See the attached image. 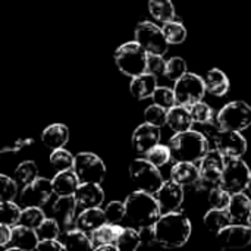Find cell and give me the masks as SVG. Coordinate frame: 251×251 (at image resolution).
<instances>
[{
  "label": "cell",
  "mask_w": 251,
  "mask_h": 251,
  "mask_svg": "<svg viewBox=\"0 0 251 251\" xmlns=\"http://www.w3.org/2000/svg\"><path fill=\"white\" fill-rule=\"evenodd\" d=\"M191 222L182 212L162 213L153 226V234L157 246L165 249L182 247L191 237Z\"/></svg>",
  "instance_id": "obj_1"
},
{
  "label": "cell",
  "mask_w": 251,
  "mask_h": 251,
  "mask_svg": "<svg viewBox=\"0 0 251 251\" xmlns=\"http://www.w3.org/2000/svg\"><path fill=\"white\" fill-rule=\"evenodd\" d=\"M126 219L138 229L151 228L162 216L159 201L154 194L137 190L125 199Z\"/></svg>",
  "instance_id": "obj_2"
},
{
  "label": "cell",
  "mask_w": 251,
  "mask_h": 251,
  "mask_svg": "<svg viewBox=\"0 0 251 251\" xmlns=\"http://www.w3.org/2000/svg\"><path fill=\"white\" fill-rule=\"evenodd\" d=\"M169 147L175 162L197 163L210 150V143L204 134L188 129L184 132H176L169 140Z\"/></svg>",
  "instance_id": "obj_3"
},
{
  "label": "cell",
  "mask_w": 251,
  "mask_h": 251,
  "mask_svg": "<svg viewBox=\"0 0 251 251\" xmlns=\"http://www.w3.org/2000/svg\"><path fill=\"white\" fill-rule=\"evenodd\" d=\"M147 57H149V53L135 40L124 43L115 50V54H113L118 69L129 78H134L147 72Z\"/></svg>",
  "instance_id": "obj_4"
},
{
  "label": "cell",
  "mask_w": 251,
  "mask_h": 251,
  "mask_svg": "<svg viewBox=\"0 0 251 251\" xmlns=\"http://www.w3.org/2000/svg\"><path fill=\"white\" fill-rule=\"evenodd\" d=\"M210 147L219 150L226 159L243 157L247 153V140L240 131L224 129L216 125L213 131H207Z\"/></svg>",
  "instance_id": "obj_5"
},
{
  "label": "cell",
  "mask_w": 251,
  "mask_h": 251,
  "mask_svg": "<svg viewBox=\"0 0 251 251\" xmlns=\"http://www.w3.org/2000/svg\"><path fill=\"white\" fill-rule=\"evenodd\" d=\"M129 176L137 187V190L156 194L157 190L165 182L159 168L153 165L147 157L146 159H135L129 165Z\"/></svg>",
  "instance_id": "obj_6"
},
{
  "label": "cell",
  "mask_w": 251,
  "mask_h": 251,
  "mask_svg": "<svg viewBox=\"0 0 251 251\" xmlns=\"http://www.w3.org/2000/svg\"><path fill=\"white\" fill-rule=\"evenodd\" d=\"M219 128L231 131H244L251 126V106L243 100L229 101L216 115Z\"/></svg>",
  "instance_id": "obj_7"
},
{
  "label": "cell",
  "mask_w": 251,
  "mask_h": 251,
  "mask_svg": "<svg viewBox=\"0 0 251 251\" xmlns=\"http://www.w3.org/2000/svg\"><path fill=\"white\" fill-rule=\"evenodd\" d=\"M250 176V168L241 157H229L226 159L225 169L222 172L221 187L231 194L243 193L247 190Z\"/></svg>",
  "instance_id": "obj_8"
},
{
  "label": "cell",
  "mask_w": 251,
  "mask_h": 251,
  "mask_svg": "<svg viewBox=\"0 0 251 251\" xmlns=\"http://www.w3.org/2000/svg\"><path fill=\"white\" fill-rule=\"evenodd\" d=\"M174 91H175L176 103L188 107L193 106L194 103L201 101L204 94L207 93L203 76L194 72H187L184 76L175 81Z\"/></svg>",
  "instance_id": "obj_9"
},
{
  "label": "cell",
  "mask_w": 251,
  "mask_h": 251,
  "mask_svg": "<svg viewBox=\"0 0 251 251\" xmlns=\"http://www.w3.org/2000/svg\"><path fill=\"white\" fill-rule=\"evenodd\" d=\"M135 41L141 44L147 53L153 54H166L169 43L160 26L153 22L144 21L140 22L135 28Z\"/></svg>",
  "instance_id": "obj_10"
},
{
  "label": "cell",
  "mask_w": 251,
  "mask_h": 251,
  "mask_svg": "<svg viewBox=\"0 0 251 251\" xmlns=\"http://www.w3.org/2000/svg\"><path fill=\"white\" fill-rule=\"evenodd\" d=\"M74 171L76 172L81 182L101 184L106 178V165L94 153L82 151L75 156Z\"/></svg>",
  "instance_id": "obj_11"
},
{
  "label": "cell",
  "mask_w": 251,
  "mask_h": 251,
  "mask_svg": "<svg viewBox=\"0 0 251 251\" xmlns=\"http://www.w3.org/2000/svg\"><path fill=\"white\" fill-rule=\"evenodd\" d=\"M225 163H226V157L216 149H210L204 157L200 160V182L203 187L212 190L215 187L221 185V178H222V172L225 169Z\"/></svg>",
  "instance_id": "obj_12"
},
{
  "label": "cell",
  "mask_w": 251,
  "mask_h": 251,
  "mask_svg": "<svg viewBox=\"0 0 251 251\" xmlns=\"http://www.w3.org/2000/svg\"><path fill=\"white\" fill-rule=\"evenodd\" d=\"M51 179H46L43 176H37L32 182L22 187L21 203L25 207H43L53 196Z\"/></svg>",
  "instance_id": "obj_13"
},
{
  "label": "cell",
  "mask_w": 251,
  "mask_h": 251,
  "mask_svg": "<svg viewBox=\"0 0 251 251\" xmlns=\"http://www.w3.org/2000/svg\"><path fill=\"white\" fill-rule=\"evenodd\" d=\"M221 249H246L251 244V228L244 224H231L216 234Z\"/></svg>",
  "instance_id": "obj_14"
},
{
  "label": "cell",
  "mask_w": 251,
  "mask_h": 251,
  "mask_svg": "<svg viewBox=\"0 0 251 251\" xmlns=\"http://www.w3.org/2000/svg\"><path fill=\"white\" fill-rule=\"evenodd\" d=\"M154 196L159 201L162 213L175 212L184 203V187L176 184L174 179H169L162 184Z\"/></svg>",
  "instance_id": "obj_15"
},
{
  "label": "cell",
  "mask_w": 251,
  "mask_h": 251,
  "mask_svg": "<svg viewBox=\"0 0 251 251\" xmlns=\"http://www.w3.org/2000/svg\"><path fill=\"white\" fill-rule=\"evenodd\" d=\"M160 143V128L144 122L132 132V147L137 154L146 156L156 144Z\"/></svg>",
  "instance_id": "obj_16"
},
{
  "label": "cell",
  "mask_w": 251,
  "mask_h": 251,
  "mask_svg": "<svg viewBox=\"0 0 251 251\" xmlns=\"http://www.w3.org/2000/svg\"><path fill=\"white\" fill-rule=\"evenodd\" d=\"M74 196H75L78 207H81V210L101 207V204L104 201L103 188L100 187V184H94V182H81Z\"/></svg>",
  "instance_id": "obj_17"
},
{
  "label": "cell",
  "mask_w": 251,
  "mask_h": 251,
  "mask_svg": "<svg viewBox=\"0 0 251 251\" xmlns=\"http://www.w3.org/2000/svg\"><path fill=\"white\" fill-rule=\"evenodd\" d=\"M38 243H40V238H38L35 229L18 224V225L12 226V238L6 249L7 250L32 251L37 250Z\"/></svg>",
  "instance_id": "obj_18"
},
{
  "label": "cell",
  "mask_w": 251,
  "mask_h": 251,
  "mask_svg": "<svg viewBox=\"0 0 251 251\" xmlns=\"http://www.w3.org/2000/svg\"><path fill=\"white\" fill-rule=\"evenodd\" d=\"M76 207H78V203H76L75 196L57 197L51 206V215L62 228H68L76 221L75 219Z\"/></svg>",
  "instance_id": "obj_19"
},
{
  "label": "cell",
  "mask_w": 251,
  "mask_h": 251,
  "mask_svg": "<svg viewBox=\"0 0 251 251\" xmlns=\"http://www.w3.org/2000/svg\"><path fill=\"white\" fill-rule=\"evenodd\" d=\"M200 178V166L191 162H175V165L171 169V179H174L184 188L199 185Z\"/></svg>",
  "instance_id": "obj_20"
},
{
  "label": "cell",
  "mask_w": 251,
  "mask_h": 251,
  "mask_svg": "<svg viewBox=\"0 0 251 251\" xmlns=\"http://www.w3.org/2000/svg\"><path fill=\"white\" fill-rule=\"evenodd\" d=\"M81 181L76 175V172L72 169H65V171H59L53 179H51V185H53V193L56 197H63V196H74L75 191L78 190Z\"/></svg>",
  "instance_id": "obj_21"
},
{
  "label": "cell",
  "mask_w": 251,
  "mask_h": 251,
  "mask_svg": "<svg viewBox=\"0 0 251 251\" xmlns=\"http://www.w3.org/2000/svg\"><path fill=\"white\" fill-rule=\"evenodd\" d=\"M156 88H157V76L149 72L131 78L129 82V91L137 100H146L151 97Z\"/></svg>",
  "instance_id": "obj_22"
},
{
  "label": "cell",
  "mask_w": 251,
  "mask_h": 251,
  "mask_svg": "<svg viewBox=\"0 0 251 251\" xmlns=\"http://www.w3.org/2000/svg\"><path fill=\"white\" fill-rule=\"evenodd\" d=\"M166 125L175 134L191 129V126L194 125V121L191 118L188 106H182V104L176 103L174 107H171L168 110V124Z\"/></svg>",
  "instance_id": "obj_23"
},
{
  "label": "cell",
  "mask_w": 251,
  "mask_h": 251,
  "mask_svg": "<svg viewBox=\"0 0 251 251\" xmlns=\"http://www.w3.org/2000/svg\"><path fill=\"white\" fill-rule=\"evenodd\" d=\"M106 222H107V219L104 215V209L93 207V209H84L76 216L75 225L78 229H81L87 234H91L93 231H96L97 228H100Z\"/></svg>",
  "instance_id": "obj_24"
},
{
  "label": "cell",
  "mask_w": 251,
  "mask_h": 251,
  "mask_svg": "<svg viewBox=\"0 0 251 251\" xmlns=\"http://www.w3.org/2000/svg\"><path fill=\"white\" fill-rule=\"evenodd\" d=\"M204 79V85H206V91L212 96L216 97H224L228 91H229V78L226 76V74L221 69H210L203 75Z\"/></svg>",
  "instance_id": "obj_25"
},
{
  "label": "cell",
  "mask_w": 251,
  "mask_h": 251,
  "mask_svg": "<svg viewBox=\"0 0 251 251\" xmlns=\"http://www.w3.org/2000/svg\"><path fill=\"white\" fill-rule=\"evenodd\" d=\"M41 141L46 147L51 150L62 149L69 141V129L63 124H51L43 129Z\"/></svg>",
  "instance_id": "obj_26"
},
{
  "label": "cell",
  "mask_w": 251,
  "mask_h": 251,
  "mask_svg": "<svg viewBox=\"0 0 251 251\" xmlns=\"http://www.w3.org/2000/svg\"><path fill=\"white\" fill-rule=\"evenodd\" d=\"M228 212L235 224H247L251 215V197L247 193H235L231 196Z\"/></svg>",
  "instance_id": "obj_27"
},
{
  "label": "cell",
  "mask_w": 251,
  "mask_h": 251,
  "mask_svg": "<svg viewBox=\"0 0 251 251\" xmlns=\"http://www.w3.org/2000/svg\"><path fill=\"white\" fill-rule=\"evenodd\" d=\"M124 228L116 225V224H104L100 228H97L96 231L91 232V241L94 244V249L103 244H116L121 234H122Z\"/></svg>",
  "instance_id": "obj_28"
},
{
  "label": "cell",
  "mask_w": 251,
  "mask_h": 251,
  "mask_svg": "<svg viewBox=\"0 0 251 251\" xmlns=\"http://www.w3.org/2000/svg\"><path fill=\"white\" fill-rule=\"evenodd\" d=\"M62 243L65 244L66 250H93L94 244L91 241V237L87 235V232L75 228V229H66L63 234H60Z\"/></svg>",
  "instance_id": "obj_29"
},
{
  "label": "cell",
  "mask_w": 251,
  "mask_h": 251,
  "mask_svg": "<svg viewBox=\"0 0 251 251\" xmlns=\"http://www.w3.org/2000/svg\"><path fill=\"white\" fill-rule=\"evenodd\" d=\"M203 222H204V226L213 232V234H218L219 231H222L225 226L234 224L232 221V216L228 210H222V209H212L204 215L203 218Z\"/></svg>",
  "instance_id": "obj_30"
},
{
  "label": "cell",
  "mask_w": 251,
  "mask_h": 251,
  "mask_svg": "<svg viewBox=\"0 0 251 251\" xmlns=\"http://www.w3.org/2000/svg\"><path fill=\"white\" fill-rule=\"evenodd\" d=\"M149 12L156 21L162 24L176 18L172 0H149Z\"/></svg>",
  "instance_id": "obj_31"
},
{
  "label": "cell",
  "mask_w": 251,
  "mask_h": 251,
  "mask_svg": "<svg viewBox=\"0 0 251 251\" xmlns=\"http://www.w3.org/2000/svg\"><path fill=\"white\" fill-rule=\"evenodd\" d=\"M162 29L169 44H182L187 38V28L176 19L163 22Z\"/></svg>",
  "instance_id": "obj_32"
},
{
  "label": "cell",
  "mask_w": 251,
  "mask_h": 251,
  "mask_svg": "<svg viewBox=\"0 0 251 251\" xmlns=\"http://www.w3.org/2000/svg\"><path fill=\"white\" fill-rule=\"evenodd\" d=\"M37 176H38V166L32 160H25L19 163L18 168L15 169V179L22 187L32 182Z\"/></svg>",
  "instance_id": "obj_33"
},
{
  "label": "cell",
  "mask_w": 251,
  "mask_h": 251,
  "mask_svg": "<svg viewBox=\"0 0 251 251\" xmlns=\"http://www.w3.org/2000/svg\"><path fill=\"white\" fill-rule=\"evenodd\" d=\"M190 109V113H191V118L194 121V124H199V125H212V122L215 121V113H213V109L203 103V101H199V103H194L193 106L188 107Z\"/></svg>",
  "instance_id": "obj_34"
},
{
  "label": "cell",
  "mask_w": 251,
  "mask_h": 251,
  "mask_svg": "<svg viewBox=\"0 0 251 251\" xmlns=\"http://www.w3.org/2000/svg\"><path fill=\"white\" fill-rule=\"evenodd\" d=\"M116 246L121 251H135L141 246L140 231L134 228H124Z\"/></svg>",
  "instance_id": "obj_35"
},
{
  "label": "cell",
  "mask_w": 251,
  "mask_h": 251,
  "mask_svg": "<svg viewBox=\"0 0 251 251\" xmlns=\"http://www.w3.org/2000/svg\"><path fill=\"white\" fill-rule=\"evenodd\" d=\"M22 210L13 201H1L0 204V222L9 226H15L21 221Z\"/></svg>",
  "instance_id": "obj_36"
},
{
  "label": "cell",
  "mask_w": 251,
  "mask_h": 251,
  "mask_svg": "<svg viewBox=\"0 0 251 251\" xmlns=\"http://www.w3.org/2000/svg\"><path fill=\"white\" fill-rule=\"evenodd\" d=\"M49 160H50V165L59 172V171H65V169H72L74 162H75V156H72L68 150H65L62 147V149L53 150Z\"/></svg>",
  "instance_id": "obj_37"
},
{
  "label": "cell",
  "mask_w": 251,
  "mask_h": 251,
  "mask_svg": "<svg viewBox=\"0 0 251 251\" xmlns=\"http://www.w3.org/2000/svg\"><path fill=\"white\" fill-rule=\"evenodd\" d=\"M60 225L59 222L54 219V218H46L41 225L35 229L37 231V235L41 240H59L60 238Z\"/></svg>",
  "instance_id": "obj_38"
},
{
  "label": "cell",
  "mask_w": 251,
  "mask_h": 251,
  "mask_svg": "<svg viewBox=\"0 0 251 251\" xmlns=\"http://www.w3.org/2000/svg\"><path fill=\"white\" fill-rule=\"evenodd\" d=\"M144 122H149L151 125H156L159 128L165 126L168 124V109L153 103L144 110Z\"/></svg>",
  "instance_id": "obj_39"
},
{
  "label": "cell",
  "mask_w": 251,
  "mask_h": 251,
  "mask_svg": "<svg viewBox=\"0 0 251 251\" xmlns=\"http://www.w3.org/2000/svg\"><path fill=\"white\" fill-rule=\"evenodd\" d=\"M231 193H228L226 190H224L221 185L215 187L212 190H209V204L212 209H222V210H228L229 203H231Z\"/></svg>",
  "instance_id": "obj_40"
},
{
  "label": "cell",
  "mask_w": 251,
  "mask_h": 251,
  "mask_svg": "<svg viewBox=\"0 0 251 251\" xmlns=\"http://www.w3.org/2000/svg\"><path fill=\"white\" fill-rule=\"evenodd\" d=\"M146 157L153 163L156 165L157 168H162L165 166L166 163H169V160L172 159V153H171V147L169 144L168 146H163V144H156L147 154Z\"/></svg>",
  "instance_id": "obj_41"
},
{
  "label": "cell",
  "mask_w": 251,
  "mask_h": 251,
  "mask_svg": "<svg viewBox=\"0 0 251 251\" xmlns=\"http://www.w3.org/2000/svg\"><path fill=\"white\" fill-rule=\"evenodd\" d=\"M44 219H46V216H44V212L41 210V207H25L22 210L19 224L24 226H28V228L37 229Z\"/></svg>",
  "instance_id": "obj_42"
},
{
  "label": "cell",
  "mask_w": 251,
  "mask_h": 251,
  "mask_svg": "<svg viewBox=\"0 0 251 251\" xmlns=\"http://www.w3.org/2000/svg\"><path fill=\"white\" fill-rule=\"evenodd\" d=\"M187 63L182 57L179 56H175V57H171L166 63V71H165V76L169 79V81H178L181 76H184L187 74Z\"/></svg>",
  "instance_id": "obj_43"
},
{
  "label": "cell",
  "mask_w": 251,
  "mask_h": 251,
  "mask_svg": "<svg viewBox=\"0 0 251 251\" xmlns=\"http://www.w3.org/2000/svg\"><path fill=\"white\" fill-rule=\"evenodd\" d=\"M104 215L107 219V224H116L119 225L125 218H126V207H125V201H110L106 204L104 207Z\"/></svg>",
  "instance_id": "obj_44"
},
{
  "label": "cell",
  "mask_w": 251,
  "mask_h": 251,
  "mask_svg": "<svg viewBox=\"0 0 251 251\" xmlns=\"http://www.w3.org/2000/svg\"><path fill=\"white\" fill-rule=\"evenodd\" d=\"M153 99V103L165 107V109H171L176 104V97H175V91L174 88H168V87H157L151 96Z\"/></svg>",
  "instance_id": "obj_45"
},
{
  "label": "cell",
  "mask_w": 251,
  "mask_h": 251,
  "mask_svg": "<svg viewBox=\"0 0 251 251\" xmlns=\"http://www.w3.org/2000/svg\"><path fill=\"white\" fill-rule=\"evenodd\" d=\"M0 184H1V193L0 200L1 201H13V199L18 196V182L13 178H9L7 175H0Z\"/></svg>",
  "instance_id": "obj_46"
},
{
  "label": "cell",
  "mask_w": 251,
  "mask_h": 251,
  "mask_svg": "<svg viewBox=\"0 0 251 251\" xmlns=\"http://www.w3.org/2000/svg\"><path fill=\"white\" fill-rule=\"evenodd\" d=\"M166 63H168V60L163 59V54H153V53H149V57H147V72H149V74H153V75H156V76L165 75Z\"/></svg>",
  "instance_id": "obj_47"
},
{
  "label": "cell",
  "mask_w": 251,
  "mask_h": 251,
  "mask_svg": "<svg viewBox=\"0 0 251 251\" xmlns=\"http://www.w3.org/2000/svg\"><path fill=\"white\" fill-rule=\"evenodd\" d=\"M34 141L32 138H22V140H16L13 141L12 144L6 146L4 149H1V154H6V153H18L19 150H22L24 147H28L31 146Z\"/></svg>",
  "instance_id": "obj_48"
},
{
  "label": "cell",
  "mask_w": 251,
  "mask_h": 251,
  "mask_svg": "<svg viewBox=\"0 0 251 251\" xmlns=\"http://www.w3.org/2000/svg\"><path fill=\"white\" fill-rule=\"evenodd\" d=\"M37 250H66V247L60 240H41Z\"/></svg>",
  "instance_id": "obj_49"
},
{
  "label": "cell",
  "mask_w": 251,
  "mask_h": 251,
  "mask_svg": "<svg viewBox=\"0 0 251 251\" xmlns=\"http://www.w3.org/2000/svg\"><path fill=\"white\" fill-rule=\"evenodd\" d=\"M10 238H12V226L1 224L0 225V247L6 249L10 243Z\"/></svg>",
  "instance_id": "obj_50"
},
{
  "label": "cell",
  "mask_w": 251,
  "mask_h": 251,
  "mask_svg": "<svg viewBox=\"0 0 251 251\" xmlns=\"http://www.w3.org/2000/svg\"><path fill=\"white\" fill-rule=\"evenodd\" d=\"M96 250L97 251H118V246L116 244H103V246H99V247H96Z\"/></svg>",
  "instance_id": "obj_51"
},
{
  "label": "cell",
  "mask_w": 251,
  "mask_h": 251,
  "mask_svg": "<svg viewBox=\"0 0 251 251\" xmlns=\"http://www.w3.org/2000/svg\"><path fill=\"white\" fill-rule=\"evenodd\" d=\"M247 193H249V196L251 197V176H250V181H249V185H247V190H246Z\"/></svg>",
  "instance_id": "obj_52"
},
{
  "label": "cell",
  "mask_w": 251,
  "mask_h": 251,
  "mask_svg": "<svg viewBox=\"0 0 251 251\" xmlns=\"http://www.w3.org/2000/svg\"><path fill=\"white\" fill-rule=\"evenodd\" d=\"M247 225L251 228V215H250V218H249V221H247Z\"/></svg>",
  "instance_id": "obj_53"
}]
</instances>
